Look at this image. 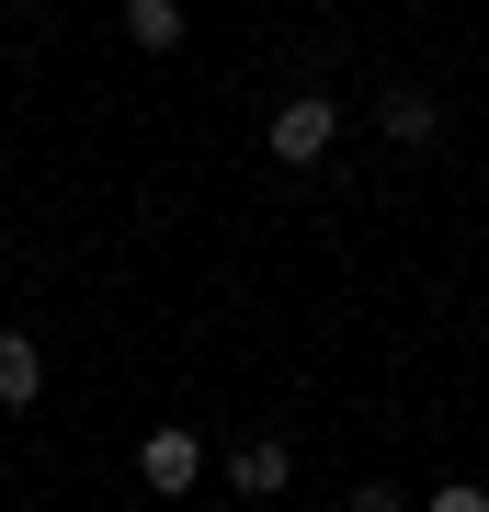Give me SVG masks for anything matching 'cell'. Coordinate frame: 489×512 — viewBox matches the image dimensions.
I'll return each instance as SVG.
<instances>
[{
	"label": "cell",
	"mask_w": 489,
	"mask_h": 512,
	"mask_svg": "<svg viewBox=\"0 0 489 512\" xmlns=\"http://www.w3.org/2000/svg\"><path fill=\"white\" fill-rule=\"evenodd\" d=\"M330 137H342V103H330V92L273 103V126H262V148H273L285 171H319V160H330Z\"/></svg>",
	"instance_id": "1"
},
{
	"label": "cell",
	"mask_w": 489,
	"mask_h": 512,
	"mask_svg": "<svg viewBox=\"0 0 489 512\" xmlns=\"http://www.w3.org/2000/svg\"><path fill=\"white\" fill-rule=\"evenodd\" d=\"M137 478H148L160 501H182V490L205 478V433H182V421H160V433L137 444Z\"/></svg>",
	"instance_id": "2"
},
{
	"label": "cell",
	"mask_w": 489,
	"mask_h": 512,
	"mask_svg": "<svg viewBox=\"0 0 489 512\" xmlns=\"http://www.w3.org/2000/svg\"><path fill=\"white\" fill-rule=\"evenodd\" d=\"M285 478H296V444H273V433H251V444L228 456V490H239V501H273Z\"/></svg>",
	"instance_id": "3"
},
{
	"label": "cell",
	"mask_w": 489,
	"mask_h": 512,
	"mask_svg": "<svg viewBox=\"0 0 489 512\" xmlns=\"http://www.w3.org/2000/svg\"><path fill=\"white\" fill-rule=\"evenodd\" d=\"M46 399V342L35 330H0V410H35Z\"/></svg>",
	"instance_id": "4"
},
{
	"label": "cell",
	"mask_w": 489,
	"mask_h": 512,
	"mask_svg": "<svg viewBox=\"0 0 489 512\" xmlns=\"http://www.w3.org/2000/svg\"><path fill=\"white\" fill-rule=\"evenodd\" d=\"M376 126H387V148H433V137H444V103H433V92H387Z\"/></svg>",
	"instance_id": "5"
},
{
	"label": "cell",
	"mask_w": 489,
	"mask_h": 512,
	"mask_svg": "<svg viewBox=\"0 0 489 512\" xmlns=\"http://www.w3.org/2000/svg\"><path fill=\"white\" fill-rule=\"evenodd\" d=\"M126 46L137 57H171L182 46V0H126Z\"/></svg>",
	"instance_id": "6"
}]
</instances>
